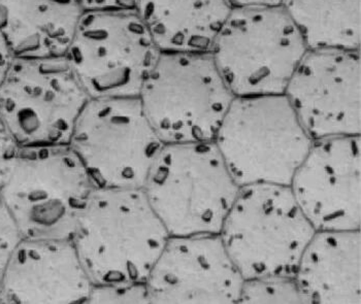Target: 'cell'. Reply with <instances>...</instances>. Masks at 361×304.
<instances>
[{
  "instance_id": "8fae6325",
  "label": "cell",
  "mask_w": 361,
  "mask_h": 304,
  "mask_svg": "<svg viewBox=\"0 0 361 304\" xmlns=\"http://www.w3.org/2000/svg\"><path fill=\"white\" fill-rule=\"evenodd\" d=\"M285 95L314 141L361 135L360 51H307Z\"/></svg>"
},
{
  "instance_id": "5b68a950",
  "label": "cell",
  "mask_w": 361,
  "mask_h": 304,
  "mask_svg": "<svg viewBox=\"0 0 361 304\" xmlns=\"http://www.w3.org/2000/svg\"><path fill=\"white\" fill-rule=\"evenodd\" d=\"M315 228L289 186L255 184L240 187L220 237L245 279L295 277Z\"/></svg>"
},
{
  "instance_id": "ac0fdd59",
  "label": "cell",
  "mask_w": 361,
  "mask_h": 304,
  "mask_svg": "<svg viewBox=\"0 0 361 304\" xmlns=\"http://www.w3.org/2000/svg\"><path fill=\"white\" fill-rule=\"evenodd\" d=\"M307 50L360 51L361 0H284Z\"/></svg>"
},
{
  "instance_id": "3957f363",
  "label": "cell",
  "mask_w": 361,
  "mask_h": 304,
  "mask_svg": "<svg viewBox=\"0 0 361 304\" xmlns=\"http://www.w3.org/2000/svg\"><path fill=\"white\" fill-rule=\"evenodd\" d=\"M95 189L70 145L20 146L0 198L23 239H71Z\"/></svg>"
},
{
  "instance_id": "8992f818",
  "label": "cell",
  "mask_w": 361,
  "mask_h": 304,
  "mask_svg": "<svg viewBox=\"0 0 361 304\" xmlns=\"http://www.w3.org/2000/svg\"><path fill=\"white\" fill-rule=\"evenodd\" d=\"M139 99L166 145L215 141L235 95L211 53H161Z\"/></svg>"
},
{
  "instance_id": "ba28073f",
  "label": "cell",
  "mask_w": 361,
  "mask_h": 304,
  "mask_svg": "<svg viewBox=\"0 0 361 304\" xmlns=\"http://www.w3.org/2000/svg\"><path fill=\"white\" fill-rule=\"evenodd\" d=\"M164 146L139 97L91 99L70 141L97 188H144Z\"/></svg>"
},
{
  "instance_id": "cb8c5ba5",
  "label": "cell",
  "mask_w": 361,
  "mask_h": 304,
  "mask_svg": "<svg viewBox=\"0 0 361 304\" xmlns=\"http://www.w3.org/2000/svg\"><path fill=\"white\" fill-rule=\"evenodd\" d=\"M14 60V55H13L8 43H6L4 34L0 31V86L6 79Z\"/></svg>"
},
{
  "instance_id": "9c48e42d",
  "label": "cell",
  "mask_w": 361,
  "mask_h": 304,
  "mask_svg": "<svg viewBox=\"0 0 361 304\" xmlns=\"http://www.w3.org/2000/svg\"><path fill=\"white\" fill-rule=\"evenodd\" d=\"M135 11H87L66 56L90 99L140 97L159 58Z\"/></svg>"
},
{
  "instance_id": "6da1fadb",
  "label": "cell",
  "mask_w": 361,
  "mask_h": 304,
  "mask_svg": "<svg viewBox=\"0 0 361 304\" xmlns=\"http://www.w3.org/2000/svg\"><path fill=\"white\" fill-rule=\"evenodd\" d=\"M169 237L144 189L97 188L71 241L97 285L146 283Z\"/></svg>"
},
{
  "instance_id": "e0dca14e",
  "label": "cell",
  "mask_w": 361,
  "mask_h": 304,
  "mask_svg": "<svg viewBox=\"0 0 361 304\" xmlns=\"http://www.w3.org/2000/svg\"><path fill=\"white\" fill-rule=\"evenodd\" d=\"M231 11L227 0H139L135 12L160 53H211Z\"/></svg>"
},
{
  "instance_id": "9a60e30c",
  "label": "cell",
  "mask_w": 361,
  "mask_h": 304,
  "mask_svg": "<svg viewBox=\"0 0 361 304\" xmlns=\"http://www.w3.org/2000/svg\"><path fill=\"white\" fill-rule=\"evenodd\" d=\"M294 279L305 304H361V230L316 232Z\"/></svg>"
},
{
  "instance_id": "7402d4cb",
  "label": "cell",
  "mask_w": 361,
  "mask_h": 304,
  "mask_svg": "<svg viewBox=\"0 0 361 304\" xmlns=\"http://www.w3.org/2000/svg\"><path fill=\"white\" fill-rule=\"evenodd\" d=\"M19 148L20 146L0 118V189L12 170Z\"/></svg>"
},
{
  "instance_id": "30bf717a",
  "label": "cell",
  "mask_w": 361,
  "mask_h": 304,
  "mask_svg": "<svg viewBox=\"0 0 361 304\" xmlns=\"http://www.w3.org/2000/svg\"><path fill=\"white\" fill-rule=\"evenodd\" d=\"M90 99L64 57L15 58L0 86V118L19 146L70 145Z\"/></svg>"
},
{
  "instance_id": "52a82bcc",
  "label": "cell",
  "mask_w": 361,
  "mask_h": 304,
  "mask_svg": "<svg viewBox=\"0 0 361 304\" xmlns=\"http://www.w3.org/2000/svg\"><path fill=\"white\" fill-rule=\"evenodd\" d=\"M307 48L282 6L233 8L211 55L235 97L285 94Z\"/></svg>"
},
{
  "instance_id": "d6986e66",
  "label": "cell",
  "mask_w": 361,
  "mask_h": 304,
  "mask_svg": "<svg viewBox=\"0 0 361 304\" xmlns=\"http://www.w3.org/2000/svg\"><path fill=\"white\" fill-rule=\"evenodd\" d=\"M238 304H305L295 279L290 277L245 279Z\"/></svg>"
},
{
  "instance_id": "4fadbf2b",
  "label": "cell",
  "mask_w": 361,
  "mask_h": 304,
  "mask_svg": "<svg viewBox=\"0 0 361 304\" xmlns=\"http://www.w3.org/2000/svg\"><path fill=\"white\" fill-rule=\"evenodd\" d=\"M245 279L219 234L169 236L147 279L152 304H238Z\"/></svg>"
},
{
  "instance_id": "ffe728a7",
  "label": "cell",
  "mask_w": 361,
  "mask_h": 304,
  "mask_svg": "<svg viewBox=\"0 0 361 304\" xmlns=\"http://www.w3.org/2000/svg\"><path fill=\"white\" fill-rule=\"evenodd\" d=\"M85 304H152L147 283L97 284Z\"/></svg>"
},
{
  "instance_id": "44dd1931",
  "label": "cell",
  "mask_w": 361,
  "mask_h": 304,
  "mask_svg": "<svg viewBox=\"0 0 361 304\" xmlns=\"http://www.w3.org/2000/svg\"><path fill=\"white\" fill-rule=\"evenodd\" d=\"M22 239L14 217L0 198V284L8 260Z\"/></svg>"
},
{
  "instance_id": "277c9868",
  "label": "cell",
  "mask_w": 361,
  "mask_h": 304,
  "mask_svg": "<svg viewBox=\"0 0 361 304\" xmlns=\"http://www.w3.org/2000/svg\"><path fill=\"white\" fill-rule=\"evenodd\" d=\"M214 141L240 187L290 185L314 143L285 94L235 97Z\"/></svg>"
},
{
  "instance_id": "7a4b0ae2",
  "label": "cell",
  "mask_w": 361,
  "mask_h": 304,
  "mask_svg": "<svg viewBox=\"0 0 361 304\" xmlns=\"http://www.w3.org/2000/svg\"><path fill=\"white\" fill-rule=\"evenodd\" d=\"M169 236L220 234L240 186L215 141L166 144L144 186Z\"/></svg>"
},
{
  "instance_id": "484cf974",
  "label": "cell",
  "mask_w": 361,
  "mask_h": 304,
  "mask_svg": "<svg viewBox=\"0 0 361 304\" xmlns=\"http://www.w3.org/2000/svg\"><path fill=\"white\" fill-rule=\"evenodd\" d=\"M0 304H10V301H8V296H6L1 284H0Z\"/></svg>"
},
{
  "instance_id": "d4e9b609",
  "label": "cell",
  "mask_w": 361,
  "mask_h": 304,
  "mask_svg": "<svg viewBox=\"0 0 361 304\" xmlns=\"http://www.w3.org/2000/svg\"><path fill=\"white\" fill-rule=\"evenodd\" d=\"M233 8H275L282 6L284 0H227Z\"/></svg>"
},
{
  "instance_id": "5bb4252c",
  "label": "cell",
  "mask_w": 361,
  "mask_h": 304,
  "mask_svg": "<svg viewBox=\"0 0 361 304\" xmlns=\"http://www.w3.org/2000/svg\"><path fill=\"white\" fill-rule=\"evenodd\" d=\"M1 286L10 304H85L93 283L71 239H22Z\"/></svg>"
},
{
  "instance_id": "2e32d148",
  "label": "cell",
  "mask_w": 361,
  "mask_h": 304,
  "mask_svg": "<svg viewBox=\"0 0 361 304\" xmlns=\"http://www.w3.org/2000/svg\"><path fill=\"white\" fill-rule=\"evenodd\" d=\"M84 12L79 0H0V31L15 58L64 57Z\"/></svg>"
},
{
  "instance_id": "7c38bea8",
  "label": "cell",
  "mask_w": 361,
  "mask_h": 304,
  "mask_svg": "<svg viewBox=\"0 0 361 304\" xmlns=\"http://www.w3.org/2000/svg\"><path fill=\"white\" fill-rule=\"evenodd\" d=\"M289 187L316 232L361 230V135L314 141Z\"/></svg>"
},
{
  "instance_id": "603a6c76",
  "label": "cell",
  "mask_w": 361,
  "mask_h": 304,
  "mask_svg": "<svg viewBox=\"0 0 361 304\" xmlns=\"http://www.w3.org/2000/svg\"><path fill=\"white\" fill-rule=\"evenodd\" d=\"M85 12L87 11H129L137 10L139 0H79Z\"/></svg>"
}]
</instances>
